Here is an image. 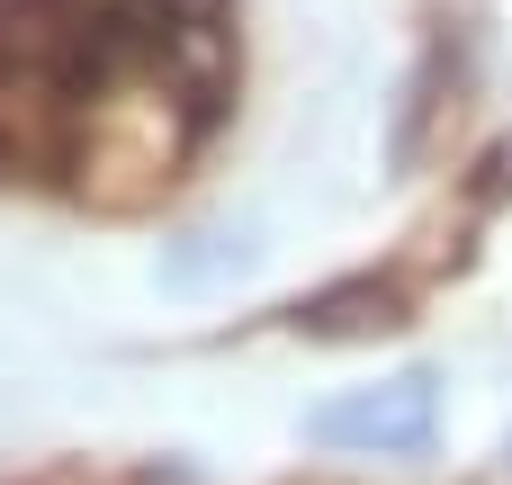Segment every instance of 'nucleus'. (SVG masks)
<instances>
[{
  "mask_svg": "<svg viewBox=\"0 0 512 485\" xmlns=\"http://www.w3.org/2000/svg\"><path fill=\"white\" fill-rule=\"evenodd\" d=\"M234 90V0H0V180L117 207L162 189Z\"/></svg>",
  "mask_w": 512,
  "mask_h": 485,
  "instance_id": "1",
  "label": "nucleus"
},
{
  "mask_svg": "<svg viewBox=\"0 0 512 485\" xmlns=\"http://www.w3.org/2000/svg\"><path fill=\"white\" fill-rule=\"evenodd\" d=\"M288 324L306 342H369V333H396L405 324V297L378 288V279H342V288H315L306 306H288Z\"/></svg>",
  "mask_w": 512,
  "mask_h": 485,
  "instance_id": "3",
  "label": "nucleus"
},
{
  "mask_svg": "<svg viewBox=\"0 0 512 485\" xmlns=\"http://www.w3.org/2000/svg\"><path fill=\"white\" fill-rule=\"evenodd\" d=\"M315 450H369V459H432L441 441V369H396L378 387H351L306 414Z\"/></svg>",
  "mask_w": 512,
  "mask_h": 485,
  "instance_id": "2",
  "label": "nucleus"
},
{
  "mask_svg": "<svg viewBox=\"0 0 512 485\" xmlns=\"http://www.w3.org/2000/svg\"><path fill=\"white\" fill-rule=\"evenodd\" d=\"M243 270H252V243H243V234H189V243L162 252V288H171V297H198V288L243 279Z\"/></svg>",
  "mask_w": 512,
  "mask_h": 485,
  "instance_id": "4",
  "label": "nucleus"
}]
</instances>
